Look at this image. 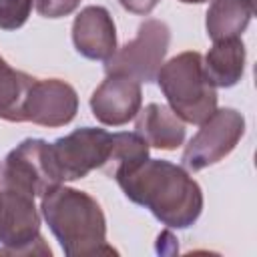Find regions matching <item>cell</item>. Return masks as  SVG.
Segmentation results:
<instances>
[{"mask_svg":"<svg viewBox=\"0 0 257 257\" xmlns=\"http://www.w3.org/2000/svg\"><path fill=\"white\" fill-rule=\"evenodd\" d=\"M114 181L126 199L149 209L171 229L191 227L203 211V191L199 183L183 167L169 161L147 159Z\"/></svg>","mask_w":257,"mask_h":257,"instance_id":"1","label":"cell"},{"mask_svg":"<svg viewBox=\"0 0 257 257\" xmlns=\"http://www.w3.org/2000/svg\"><path fill=\"white\" fill-rule=\"evenodd\" d=\"M40 211L66 257L116 255L106 243V219L84 191L58 185L40 197Z\"/></svg>","mask_w":257,"mask_h":257,"instance_id":"2","label":"cell"},{"mask_svg":"<svg viewBox=\"0 0 257 257\" xmlns=\"http://www.w3.org/2000/svg\"><path fill=\"white\" fill-rule=\"evenodd\" d=\"M169 108L189 124H201L217 108V90L203 70V56L187 50L163 62L155 78Z\"/></svg>","mask_w":257,"mask_h":257,"instance_id":"3","label":"cell"},{"mask_svg":"<svg viewBox=\"0 0 257 257\" xmlns=\"http://www.w3.org/2000/svg\"><path fill=\"white\" fill-rule=\"evenodd\" d=\"M0 255H52L40 235L34 197L0 187Z\"/></svg>","mask_w":257,"mask_h":257,"instance_id":"4","label":"cell"},{"mask_svg":"<svg viewBox=\"0 0 257 257\" xmlns=\"http://www.w3.org/2000/svg\"><path fill=\"white\" fill-rule=\"evenodd\" d=\"M171 42V30L167 22L149 18L145 20L137 36L104 62L106 74H124L137 82H153L165 62Z\"/></svg>","mask_w":257,"mask_h":257,"instance_id":"5","label":"cell"},{"mask_svg":"<svg viewBox=\"0 0 257 257\" xmlns=\"http://www.w3.org/2000/svg\"><path fill=\"white\" fill-rule=\"evenodd\" d=\"M112 135L104 128L82 126L66 137L48 143L50 161L60 183L86 177L90 171L100 169L108 157Z\"/></svg>","mask_w":257,"mask_h":257,"instance_id":"6","label":"cell"},{"mask_svg":"<svg viewBox=\"0 0 257 257\" xmlns=\"http://www.w3.org/2000/svg\"><path fill=\"white\" fill-rule=\"evenodd\" d=\"M199 126L181 159L189 171H203L223 161L245 135V118L235 108H215Z\"/></svg>","mask_w":257,"mask_h":257,"instance_id":"7","label":"cell"},{"mask_svg":"<svg viewBox=\"0 0 257 257\" xmlns=\"http://www.w3.org/2000/svg\"><path fill=\"white\" fill-rule=\"evenodd\" d=\"M0 185L32 197H44L50 189L62 185L54 173L48 143L42 139H24L4 159Z\"/></svg>","mask_w":257,"mask_h":257,"instance_id":"8","label":"cell"},{"mask_svg":"<svg viewBox=\"0 0 257 257\" xmlns=\"http://www.w3.org/2000/svg\"><path fill=\"white\" fill-rule=\"evenodd\" d=\"M78 110L76 90L60 78H34L22 104V122L64 126Z\"/></svg>","mask_w":257,"mask_h":257,"instance_id":"9","label":"cell"},{"mask_svg":"<svg viewBox=\"0 0 257 257\" xmlns=\"http://www.w3.org/2000/svg\"><path fill=\"white\" fill-rule=\"evenodd\" d=\"M143 104L141 82L124 74H106L90 96L94 118L106 126H122L137 116Z\"/></svg>","mask_w":257,"mask_h":257,"instance_id":"10","label":"cell"},{"mask_svg":"<svg viewBox=\"0 0 257 257\" xmlns=\"http://www.w3.org/2000/svg\"><path fill=\"white\" fill-rule=\"evenodd\" d=\"M72 44L88 60L106 62L116 52V28L104 6L82 8L72 22Z\"/></svg>","mask_w":257,"mask_h":257,"instance_id":"11","label":"cell"},{"mask_svg":"<svg viewBox=\"0 0 257 257\" xmlns=\"http://www.w3.org/2000/svg\"><path fill=\"white\" fill-rule=\"evenodd\" d=\"M135 118V133L149 147L175 151L185 143V122L167 104L151 102L141 108Z\"/></svg>","mask_w":257,"mask_h":257,"instance_id":"12","label":"cell"},{"mask_svg":"<svg viewBox=\"0 0 257 257\" xmlns=\"http://www.w3.org/2000/svg\"><path fill=\"white\" fill-rule=\"evenodd\" d=\"M245 44L241 38H225L213 42L203 58V70L215 88L235 86L245 72Z\"/></svg>","mask_w":257,"mask_h":257,"instance_id":"13","label":"cell"},{"mask_svg":"<svg viewBox=\"0 0 257 257\" xmlns=\"http://www.w3.org/2000/svg\"><path fill=\"white\" fill-rule=\"evenodd\" d=\"M253 16V0H211L205 28L207 36L217 42L225 38H241Z\"/></svg>","mask_w":257,"mask_h":257,"instance_id":"14","label":"cell"},{"mask_svg":"<svg viewBox=\"0 0 257 257\" xmlns=\"http://www.w3.org/2000/svg\"><path fill=\"white\" fill-rule=\"evenodd\" d=\"M149 145L137 133H114L108 157L100 167L108 179H116L149 159Z\"/></svg>","mask_w":257,"mask_h":257,"instance_id":"15","label":"cell"},{"mask_svg":"<svg viewBox=\"0 0 257 257\" xmlns=\"http://www.w3.org/2000/svg\"><path fill=\"white\" fill-rule=\"evenodd\" d=\"M32 82L34 76L12 68L0 56V118L22 122V104Z\"/></svg>","mask_w":257,"mask_h":257,"instance_id":"16","label":"cell"},{"mask_svg":"<svg viewBox=\"0 0 257 257\" xmlns=\"http://www.w3.org/2000/svg\"><path fill=\"white\" fill-rule=\"evenodd\" d=\"M34 0H0V30L20 28L30 12Z\"/></svg>","mask_w":257,"mask_h":257,"instance_id":"17","label":"cell"},{"mask_svg":"<svg viewBox=\"0 0 257 257\" xmlns=\"http://www.w3.org/2000/svg\"><path fill=\"white\" fill-rule=\"evenodd\" d=\"M36 4V10L40 16L44 18H62V16H68L72 14L80 0H34Z\"/></svg>","mask_w":257,"mask_h":257,"instance_id":"18","label":"cell"},{"mask_svg":"<svg viewBox=\"0 0 257 257\" xmlns=\"http://www.w3.org/2000/svg\"><path fill=\"white\" fill-rule=\"evenodd\" d=\"M118 2H120V6H122L124 10L133 12V14L147 16V14H151V12L157 8V4H159L161 0H118Z\"/></svg>","mask_w":257,"mask_h":257,"instance_id":"19","label":"cell"},{"mask_svg":"<svg viewBox=\"0 0 257 257\" xmlns=\"http://www.w3.org/2000/svg\"><path fill=\"white\" fill-rule=\"evenodd\" d=\"M181 2H185V4H203L207 0H181Z\"/></svg>","mask_w":257,"mask_h":257,"instance_id":"20","label":"cell"}]
</instances>
